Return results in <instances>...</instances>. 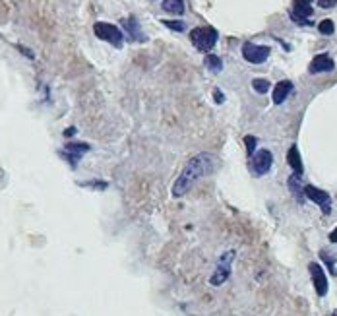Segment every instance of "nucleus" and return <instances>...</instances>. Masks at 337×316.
<instances>
[{"mask_svg": "<svg viewBox=\"0 0 337 316\" xmlns=\"http://www.w3.org/2000/svg\"><path fill=\"white\" fill-rule=\"evenodd\" d=\"M215 167H217V157L215 155H211V153H198V155H194L184 165V169L180 171L178 179L174 181L173 196L182 198L202 177H207V174L213 173Z\"/></svg>", "mask_w": 337, "mask_h": 316, "instance_id": "obj_1", "label": "nucleus"}, {"mask_svg": "<svg viewBox=\"0 0 337 316\" xmlns=\"http://www.w3.org/2000/svg\"><path fill=\"white\" fill-rule=\"evenodd\" d=\"M217 37L219 33L215 27H196V29H192L190 31V41L192 45L196 47L198 51H202V53H207V51H211L215 43H217Z\"/></svg>", "mask_w": 337, "mask_h": 316, "instance_id": "obj_2", "label": "nucleus"}, {"mask_svg": "<svg viewBox=\"0 0 337 316\" xmlns=\"http://www.w3.org/2000/svg\"><path fill=\"white\" fill-rule=\"evenodd\" d=\"M233 260H235V251L225 252L219 258L217 266H215V272L211 273V277H209V284L215 285V287L225 284L229 279V275H231V270H233Z\"/></svg>", "mask_w": 337, "mask_h": 316, "instance_id": "obj_3", "label": "nucleus"}, {"mask_svg": "<svg viewBox=\"0 0 337 316\" xmlns=\"http://www.w3.org/2000/svg\"><path fill=\"white\" fill-rule=\"evenodd\" d=\"M93 31H95V35H97L99 39L115 45V47H120V45H122V39H124V35H122V31H120L119 27L107 22H97L93 25Z\"/></svg>", "mask_w": 337, "mask_h": 316, "instance_id": "obj_4", "label": "nucleus"}, {"mask_svg": "<svg viewBox=\"0 0 337 316\" xmlns=\"http://www.w3.org/2000/svg\"><path fill=\"white\" fill-rule=\"evenodd\" d=\"M270 47H266V45H256V43H244L242 45V56H244V60L246 62H250V64H261V62H266L268 58H270Z\"/></svg>", "mask_w": 337, "mask_h": 316, "instance_id": "obj_5", "label": "nucleus"}, {"mask_svg": "<svg viewBox=\"0 0 337 316\" xmlns=\"http://www.w3.org/2000/svg\"><path fill=\"white\" fill-rule=\"evenodd\" d=\"M252 157V171L256 177H264L272 169L273 165V153L270 150H256L250 155Z\"/></svg>", "mask_w": 337, "mask_h": 316, "instance_id": "obj_6", "label": "nucleus"}, {"mask_svg": "<svg viewBox=\"0 0 337 316\" xmlns=\"http://www.w3.org/2000/svg\"><path fill=\"white\" fill-rule=\"evenodd\" d=\"M305 196L310 200V202H314L318 206L322 207V212L324 214H331V198L327 194L326 190H322V188H316V186L308 185L305 186Z\"/></svg>", "mask_w": 337, "mask_h": 316, "instance_id": "obj_7", "label": "nucleus"}, {"mask_svg": "<svg viewBox=\"0 0 337 316\" xmlns=\"http://www.w3.org/2000/svg\"><path fill=\"white\" fill-rule=\"evenodd\" d=\"M308 270H310V275H312V285H314L316 293L320 297H324L327 293V275L326 272L322 270V266L318 262H310L308 264Z\"/></svg>", "mask_w": 337, "mask_h": 316, "instance_id": "obj_8", "label": "nucleus"}, {"mask_svg": "<svg viewBox=\"0 0 337 316\" xmlns=\"http://www.w3.org/2000/svg\"><path fill=\"white\" fill-rule=\"evenodd\" d=\"M312 0H294L293 2V12H291V18H293L296 23H305L308 25V18L312 16Z\"/></svg>", "mask_w": 337, "mask_h": 316, "instance_id": "obj_9", "label": "nucleus"}, {"mask_svg": "<svg viewBox=\"0 0 337 316\" xmlns=\"http://www.w3.org/2000/svg\"><path fill=\"white\" fill-rule=\"evenodd\" d=\"M335 68V62L329 55H318L312 58V62L308 66L310 74H322V72H331Z\"/></svg>", "mask_w": 337, "mask_h": 316, "instance_id": "obj_10", "label": "nucleus"}, {"mask_svg": "<svg viewBox=\"0 0 337 316\" xmlns=\"http://www.w3.org/2000/svg\"><path fill=\"white\" fill-rule=\"evenodd\" d=\"M291 91H293V82L291 80H281L277 86L273 87V103L281 105L283 101L289 97Z\"/></svg>", "mask_w": 337, "mask_h": 316, "instance_id": "obj_11", "label": "nucleus"}, {"mask_svg": "<svg viewBox=\"0 0 337 316\" xmlns=\"http://www.w3.org/2000/svg\"><path fill=\"white\" fill-rule=\"evenodd\" d=\"M287 163L291 165V169L294 171V174H303L305 167H303V159H301V153L296 146H291V150L287 152Z\"/></svg>", "mask_w": 337, "mask_h": 316, "instance_id": "obj_12", "label": "nucleus"}, {"mask_svg": "<svg viewBox=\"0 0 337 316\" xmlns=\"http://www.w3.org/2000/svg\"><path fill=\"white\" fill-rule=\"evenodd\" d=\"M124 27H126V31H128V37H132L134 41H145V37L140 33V25L136 22V18H128V20H124Z\"/></svg>", "mask_w": 337, "mask_h": 316, "instance_id": "obj_13", "label": "nucleus"}, {"mask_svg": "<svg viewBox=\"0 0 337 316\" xmlns=\"http://www.w3.org/2000/svg\"><path fill=\"white\" fill-rule=\"evenodd\" d=\"M163 10L174 16H180L184 14V0H163Z\"/></svg>", "mask_w": 337, "mask_h": 316, "instance_id": "obj_14", "label": "nucleus"}, {"mask_svg": "<svg viewBox=\"0 0 337 316\" xmlns=\"http://www.w3.org/2000/svg\"><path fill=\"white\" fill-rule=\"evenodd\" d=\"M204 62H206V66L213 72V74H217V72H221L223 70V60L219 58V56L215 55H206V58H204Z\"/></svg>", "mask_w": 337, "mask_h": 316, "instance_id": "obj_15", "label": "nucleus"}, {"mask_svg": "<svg viewBox=\"0 0 337 316\" xmlns=\"http://www.w3.org/2000/svg\"><path fill=\"white\" fill-rule=\"evenodd\" d=\"M87 152H89V144H68L66 146V153H76V159Z\"/></svg>", "mask_w": 337, "mask_h": 316, "instance_id": "obj_16", "label": "nucleus"}, {"mask_svg": "<svg viewBox=\"0 0 337 316\" xmlns=\"http://www.w3.org/2000/svg\"><path fill=\"white\" fill-rule=\"evenodd\" d=\"M252 87H254V91H258V93H268L272 84H270L268 80H264V78H256V80H252Z\"/></svg>", "mask_w": 337, "mask_h": 316, "instance_id": "obj_17", "label": "nucleus"}, {"mask_svg": "<svg viewBox=\"0 0 337 316\" xmlns=\"http://www.w3.org/2000/svg\"><path fill=\"white\" fill-rule=\"evenodd\" d=\"M320 256L324 258V262L327 264V268H329V272L333 273V275H337V268H335V258H333V254H329V252L322 251L320 252Z\"/></svg>", "mask_w": 337, "mask_h": 316, "instance_id": "obj_18", "label": "nucleus"}, {"mask_svg": "<svg viewBox=\"0 0 337 316\" xmlns=\"http://www.w3.org/2000/svg\"><path fill=\"white\" fill-rule=\"evenodd\" d=\"M318 31L322 33V35H331V33L335 31V25L331 20H322L320 25H318Z\"/></svg>", "mask_w": 337, "mask_h": 316, "instance_id": "obj_19", "label": "nucleus"}, {"mask_svg": "<svg viewBox=\"0 0 337 316\" xmlns=\"http://www.w3.org/2000/svg\"><path fill=\"white\" fill-rule=\"evenodd\" d=\"M289 186H291V190H293V194L296 198L303 196V194H301V185H298V174H293V177L289 179Z\"/></svg>", "mask_w": 337, "mask_h": 316, "instance_id": "obj_20", "label": "nucleus"}, {"mask_svg": "<svg viewBox=\"0 0 337 316\" xmlns=\"http://www.w3.org/2000/svg\"><path fill=\"white\" fill-rule=\"evenodd\" d=\"M163 25H167L169 29H174V31H184L186 25L182 22H174V20H163Z\"/></svg>", "mask_w": 337, "mask_h": 316, "instance_id": "obj_21", "label": "nucleus"}, {"mask_svg": "<svg viewBox=\"0 0 337 316\" xmlns=\"http://www.w3.org/2000/svg\"><path fill=\"white\" fill-rule=\"evenodd\" d=\"M244 144H246V150H248L250 155L256 152V144H258V140H256L254 136H246V138H244Z\"/></svg>", "mask_w": 337, "mask_h": 316, "instance_id": "obj_22", "label": "nucleus"}, {"mask_svg": "<svg viewBox=\"0 0 337 316\" xmlns=\"http://www.w3.org/2000/svg\"><path fill=\"white\" fill-rule=\"evenodd\" d=\"M337 0H318V6L320 8H331V6H335Z\"/></svg>", "mask_w": 337, "mask_h": 316, "instance_id": "obj_23", "label": "nucleus"}, {"mask_svg": "<svg viewBox=\"0 0 337 316\" xmlns=\"http://www.w3.org/2000/svg\"><path fill=\"white\" fill-rule=\"evenodd\" d=\"M213 97H215V103H223V101H225V95H223L219 89H215V91H213Z\"/></svg>", "mask_w": 337, "mask_h": 316, "instance_id": "obj_24", "label": "nucleus"}, {"mask_svg": "<svg viewBox=\"0 0 337 316\" xmlns=\"http://www.w3.org/2000/svg\"><path fill=\"white\" fill-rule=\"evenodd\" d=\"M84 186H91V188H107V183H84Z\"/></svg>", "mask_w": 337, "mask_h": 316, "instance_id": "obj_25", "label": "nucleus"}, {"mask_svg": "<svg viewBox=\"0 0 337 316\" xmlns=\"http://www.w3.org/2000/svg\"><path fill=\"white\" fill-rule=\"evenodd\" d=\"M329 242H333V244H337V227L331 233H329Z\"/></svg>", "mask_w": 337, "mask_h": 316, "instance_id": "obj_26", "label": "nucleus"}, {"mask_svg": "<svg viewBox=\"0 0 337 316\" xmlns=\"http://www.w3.org/2000/svg\"><path fill=\"white\" fill-rule=\"evenodd\" d=\"M74 132H76V128L72 126V128H68V130H64V136H74Z\"/></svg>", "mask_w": 337, "mask_h": 316, "instance_id": "obj_27", "label": "nucleus"}, {"mask_svg": "<svg viewBox=\"0 0 337 316\" xmlns=\"http://www.w3.org/2000/svg\"><path fill=\"white\" fill-rule=\"evenodd\" d=\"M331 316H337V310H333V312H331Z\"/></svg>", "mask_w": 337, "mask_h": 316, "instance_id": "obj_28", "label": "nucleus"}]
</instances>
